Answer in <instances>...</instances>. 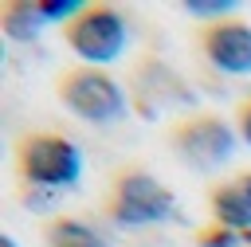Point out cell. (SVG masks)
I'll return each instance as SVG.
<instances>
[{"mask_svg": "<svg viewBox=\"0 0 251 247\" xmlns=\"http://www.w3.org/2000/svg\"><path fill=\"white\" fill-rule=\"evenodd\" d=\"M106 216L118 227H153L176 216V196L165 180H157L141 165H126L114 173L106 188Z\"/></svg>", "mask_w": 251, "mask_h": 247, "instance_id": "1", "label": "cell"}, {"mask_svg": "<svg viewBox=\"0 0 251 247\" xmlns=\"http://www.w3.org/2000/svg\"><path fill=\"white\" fill-rule=\"evenodd\" d=\"M55 98L75 118H82L90 125H114V122H122L129 114L126 86L106 67H86V63L63 67L55 74Z\"/></svg>", "mask_w": 251, "mask_h": 247, "instance_id": "2", "label": "cell"}, {"mask_svg": "<svg viewBox=\"0 0 251 247\" xmlns=\"http://www.w3.org/2000/svg\"><path fill=\"white\" fill-rule=\"evenodd\" d=\"M16 173H20V184H27V188L59 192V188L78 184L82 153L67 133L31 129V133H24L16 141Z\"/></svg>", "mask_w": 251, "mask_h": 247, "instance_id": "3", "label": "cell"}, {"mask_svg": "<svg viewBox=\"0 0 251 247\" xmlns=\"http://www.w3.org/2000/svg\"><path fill=\"white\" fill-rule=\"evenodd\" d=\"M126 98L129 110L145 122H157L165 114H192V86L184 82V74L176 67H169L157 55H137L126 71Z\"/></svg>", "mask_w": 251, "mask_h": 247, "instance_id": "4", "label": "cell"}, {"mask_svg": "<svg viewBox=\"0 0 251 247\" xmlns=\"http://www.w3.org/2000/svg\"><path fill=\"white\" fill-rule=\"evenodd\" d=\"M165 141H169V149H173V157L180 165H188L196 173H216V169H224L231 161L239 133L220 114L192 110V114H180V118L169 122Z\"/></svg>", "mask_w": 251, "mask_h": 247, "instance_id": "5", "label": "cell"}, {"mask_svg": "<svg viewBox=\"0 0 251 247\" xmlns=\"http://www.w3.org/2000/svg\"><path fill=\"white\" fill-rule=\"evenodd\" d=\"M63 43L78 55V63L106 67V63H114V59L126 55V47H129V24L122 16V8H114L106 0H94L71 24H63Z\"/></svg>", "mask_w": 251, "mask_h": 247, "instance_id": "6", "label": "cell"}, {"mask_svg": "<svg viewBox=\"0 0 251 247\" xmlns=\"http://www.w3.org/2000/svg\"><path fill=\"white\" fill-rule=\"evenodd\" d=\"M196 47L208 59V67H216L220 74H231V78L251 74V24L247 20L227 16L216 24H200Z\"/></svg>", "mask_w": 251, "mask_h": 247, "instance_id": "7", "label": "cell"}, {"mask_svg": "<svg viewBox=\"0 0 251 247\" xmlns=\"http://www.w3.org/2000/svg\"><path fill=\"white\" fill-rule=\"evenodd\" d=\"M208 212L216 223L247 235V243H251V169H243L227 180H216L208 188Z\"/></svg>", "mask_w": 251, "mask_h": 247, "instance_id": "8", "label": "cell"}, {"mask_svg": "<svg viewBox=\"0 0 251 247\" xmlns=\"http://www.w3.org/2000/svg\"><path fill=\"white\" fill-rule=\"evenodd\" d=\"M39 235L43 247H106V239L78 216H47Z\"/></svg>", "mask_w": 251, "mask_h": 247, "instance_id": "9", "label": "cell"}, {"mask_svg": "<svg viewBox=\"0 0 251 247\" xmlns=\"http://www.w3.org/2000/svg\"><path fill=\"white\" fill-rule=\"evenodd\" d=\"M43 27H47V24H43L35 0H4V4H0V31H4L8 39L27 43V39H35Z\"/></svg>", "mask_w": 251, "mask_h": 247, "instance_id": "10", "label": "cell"}, {"mask_svg": "<svg viewBox=\"0 0 251 247\" xmlns=\"http://www.w3.org/2000/svg\"><path fill=\"white\" fill-rule=\"evenodd\" d=\"M180 12H184L188 20L216 24V20H227V16H235V12H239V4H235V0H184V4H180Z\"/></svg>", "mask_w": 251, "mask_h": 247, "instance_id": "11", "label": "cell"}, {"mask_svg": "<svg viewBox=\"0 0 251 247\" xmlns=\"http://www.w3.org/2000/svg\"><path fill=\"white\" fill-rule=\"evenodd\" d=\"M247 235H239V231H231V227H224V223H216V220H208L204 227H196V247H239Z\"/></svg>", "mask_w": 251, "mask_h": 247, "instance_id": "12", "label": "cell"}, {"mask_svg": "<svg viewBox=\"0 0 251 247\" xmlns=\"http://www.w3.org/2000/svg\"><path fill=\"white\" fill-rule=\"evenodd\" d=\"M235 133H239L243 145H251V98H243L239 110H235Z\"/></svg>", "mask_w": 251, "mask_h": 247, "instance_id": "13", "label": "cell"}, {"mask_svg": "<svg viewBox=\"0 0 251 247\" xmlns=\"http://www.w3.org/2000/svg\"><path fill=\"white\" fill-rule=\"evenodd\" d=\"M0 247H16V235H8V231H4V235H0Z\"/></svg>", "mask_w": 251, "mask_h": 247, "instance_id": "14", "label": "cell"}]
</instances>
